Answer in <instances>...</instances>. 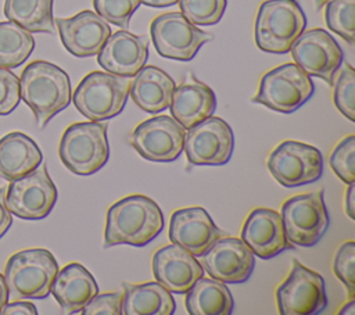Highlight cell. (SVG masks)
<instances>
[{
    "label": "cell",
    "mask_w": 355,
    "mask_h": 315,
    "mask_svg": "<svg viewBox=\"0 0 355 315\" xmlns=\"http://www.w3.org/2000/svg\"><path fill=\"white\" fill-rule=\"evenodd\" d=\"M125 315H172L176 303L169 290L158 282L147 283H122Z\"/></svg>",
    "instance_id": "cell-26"
},
{
    "label": "cell",
    "mask_w": 355,
    "mask_h": 315,
    "mask_svg": "<svg viewBox=\"0 0 355 315\" xmlns=\"http://www.w3.org/2000/svg\"><path fill=\"white\" fill-rule=\"evenodd\" d=\"M184 294L190 315H230L234 308L226 283L214 278H200Z\"/></svg>",
    "instance_id": "cell-27"
},
{
    "label": "cell",
    "mask_w": 355,
    "mask_h": 315,
    "mask_svg": "<svg viewBox=\"0 0 355 315\" xmlns=\"http://www.w3.org/2000/svg\"><path fill=\"white\" fill-rule=\"evenodd\" d=\"M140 3L148 6V7H155V8H164V7H171L178 3V0H140Z\"/></svg>",
    "instance_id": "cell-42"
},
{
    "label": "cell",
    "mask_w": 355,
    "mask_h": 315,
    "mask_svg": "<svg viewBox=\"0 0 355 315\" xmlns=\"http://www.w3.org/2000/svg\"><path fill=\"white\" fill-rule=\"evenodd\" d=\"M6 18L31 33H54L53 0H6Z\"/></svg>",
    "instance_id": "cell-28"
},
{
    "label": "cell",
    "mask_w": 355,
    "mask_h": 315,
    "mask_svg": "<svg viewBox=\"0 0 355 315\" xmlns=\"http://www.w3.org/2000/svg\"><path fill=\"white\" fill-rule=\"evenodd\" d=\"M276 303L282 315H315L327 305L324 279L318 272L293 259L284 282L276 289Z\"/></svg>",
    "instance_id": "cell-11"
},
{
    "label": "cell",
    "mask_w": 355,
    "mask_h": 315,
    "mask_svg": "<svg viewBox=\"0 0 355 315\" xmlns=\"http://www.w3.org/2000/svg\"><path fill=\"white\" fill-rule=\"evenodd\" d=\"M148 60V39L133 35L126 29L116 31L108 36L97 53V62L110 74L132 78Z\"/></svg>",
    "instance_id": "cell-18"
},
{
    "label": "cell",
    "mask_w": 355,
    "mask_h": 315,
    "mask_svg": "<svg viewBox=\"0 0 355 315\" xmlns=\"http://www.w3.org/2000/svg\"><path fill=\"white\" fill-rule=\"evenodd\" d=\"M355 136L349 135L333 148L329 164L334 173L347 185L355 182Z\"/></svg>",
    "instance_id": "cell-33"
},
{
    "label": "cell",
    "mask_w": 355,
    "mask_h": 315,
    "mask_svg": "<svg viewBox=\"0 0 355 315\" xmlns=\"http://www.w3.org/2000/svg\"><path fill=\"white\" fill-rule=\"evenodd\" d=\"M354 307H355L354 298H349V301L338 311V314H340V315H343V314H349V315H352V314H354Z\"/></svg>",
    "instance_id": "cell-43"
},
{
    "label": "cell",
    "mask_w": 355,
    "mask_h": 315,
    "mask_svg": "<svg viewBox=\"0 0 355 315\" xmlns=\"http://www.w3.org/2000/svg\"><path fill=\"white\" fill-rule=\"evenodd\" d=\"M164 229L159 205L144 194H130L107 211L104 247L129 244L141 247L153 241Z\"/></svg>",
    "instance_id": "cell-1"
},
{
    "label": "cell",
    "mask_w": 355,
    "mask_h": 315,
    "mask_svg": "<svg viewBox=\"0 0 355 315\" xmlns=\"http://www.w3.org/2000/svg\"><path fill=\"white\" fill-rule=\"evenodd\" d=\"M180 12L194 25H215L226 10V0H178Z\"/></svg>",
    "instance_id": "cell-31"
},
{
    "label": "cell",
    "mask_w": 355,
    "mask_h": 315,
    "mask_svg": "<svg viewBox=\"0 0 355 315\" xmlns=\"http://www.w3.org/2000/svg\"><path fill=\"white\" fill-rule=\"evenodd\" d=\"M216 108V97L214 90L200 82L191 72L186 75L183 82L173 89L171 100V114L184 129L211 117Z\"/></svg>",
    "instance_id": "cell-22"
},
{
    "label": "cell",
    "mask_w": 355,
    "mask_h": 315,
    "mask_svg": "<svg viewBox=\"0 0 355 315\" xmlns=\"http://www.w3.org/2000/svg\"><path fill=\"white\" fill-rule=\"evenodd\" d=\"M151 39L161 57L190 61L212 35L191 24L182 12H165L153 19Z\"/></svg>",
    "instance_id": "cell-10"
},
{
    "label": "cell",
    "mask_w": 355,
    "mask_h": 315,
    "mask_svg": "<svg viewBox=\"0 0 355 315\" xmlns=\"http://www.w3.org/2000/svg\"><path fill=\"white\" fill-rule=\"evenodd\" d=\"M175 86L173 79L165 71L144 65L129 82V94L139 108L157 114L169 108Z\"/></svg>",
    "instance_id": "cell-24"
},
{
    "label": "cell",
    "mask_w": 355,
    "mask_h": 315,
    "mask_svg": "<svg viewBox=\"0 0 355 315\" xmlns=\"http://www.w3.org/2000/svg\"><path fill=\"white\" fill-rule=\"evenodd\" d=\"M333 269L336 276L344 283L348 297L355 296V241H344L336 251Z\"/></svg>",
    "instance_id": "cell-35"
},
{
    "label": "cell",
    "mask_w": 355,
    "mask_h": 315,
    "mask_svg": "<svg viewBox=\"0 0 355 315\" xmlns=\"http://www.w3.org/2000/svg\"><path fill=\"white\" fill-rule=\"evenodd\" d=\"M0 314L3 315H17V314H24V315H36L37 309L35 307V304H32L31 301H22V300H15L14 303H7Z\"/></svg>",
    "instance_id": "cell-38"
},
{
    "label": "cell",
    "mask_w": 355,
    "mask_h": 315,
    "mask_svg": "<svg viewBox=\"0 0 355 315\" xmlns=\"http://www.w3.org/2000/svg\"><path fill=\"white\" fill-rule=\"evenodd\" d=\"M327 1H329V0H315V6H316L318 10H320Z\"/></svg>",
    "instance_id": "cell-44"
},
{
    "label": "cell",
    "mask_w": 355,
    "mask_h": 315,
    "mask_svg": "<svg viewBox=\"0 0 355 315\" xmlns=\"http://www.w3.org/2000/svg\"><path fill=\"white\" fill-rule=\"evenodd\" d=\"M291 56L294 62L309 76H318L333 85L340 69L344 53L337 40L324 29L313 28L302 32L293 43Z\"/></svg>",
    "instance_id": "cell-15"
},
{
    "label": "cell",
    "mask_w": 355,
    "mask_h": 315,
    "mask_svg": "<svg viewBox=\"0 0 355 315\" xmlns=\"http://www.w3.org/2000/svg\"><path fill=\"white\" fill-rule=\"evenodd\" d=\"M183 150L191 165H225L234 150L233 130L225 119L211 115L187 129Z\"/></svg>",
    "instance_id": "cell-13"
},
{
    "label": "cell",
    "mask_w": 355,
    "mask_h": 315,
    "mask_svg": "<svg viewBox=\"0 0 355 315\" xmlns=\"http://www.w3.org/2000/svg\"><path fill=\"white\" fill-rule=\"evenodd\" d=\"M58 154L72 173L80 176L96 173L110 158L107 125L97 121L69 125L61 136Z\"/></svg>",
    "instance_id": "cell-5"
},
{
    "label": "cell",
    "mask_w": 355,
    "mask_h": 315,
    "mask_svg": "<svg viewBox=\"0 0 355 315\" xmlns=\"http://www.w3.org/2000/svg\"><path fill=\"white\" fill-rule=\"evenodd\" d=\"M153 273L155 280L171 293L184 294L202 278L204 269L191 253L172 243L154 253Z\"/></svg>",
    "instance_id": "cell-21"
},
{
    "label": "cell",
    "mask_w": 355,
    "mask_h": 315,
    "mask_svg": "<svg viewBox=\"0 0 355 315\" xmlns=\"http://www.w3.org/2000/svg\"><path fill=\"white\" fill-rule=\"evenodd\" d=\"M57 196V187L46 165H39L28 175L11 180L6 191V203L12 215L26 221H39L51 212Z\"/></svg>",
    "instance_id": "cell-12"
},
{
    "label": "cell",
    "mask_w": 355,
    "mask_h": 315,
    "mask_svg": "<svg viewBox=\"0 0 355 315\" xmlns=\"http://www.w3.org/2000/svg\"><path fill=\"white\" fill-rule=\"evenodd\" d=\"M200 257L202 269L226 284L244 283L255 266L254 253L237 237L216 239Z\"/></svg>",
    "instance_id": "cell-16"
},
{
    "label": "cell",
    "mask_w": 355,
    "mask_h": 315,
    "mask_svg": "<svg viewBox=\"0 0 355 315\" xmlns=\"http://www.w3.org/2000/svg\"><path fill=\"white\" fill-rule=\"evenodd\" d=\"M140 4V0H93L96 12L122 29L129 28L130 18Z\"/></svg>",
    "instance_id": "cell-34"
},
{
    "label": "cell",
    "mask_w": 355,
    "mask_h": 315,
    "mask_svg": "<svg viewBox=\"0 0 355 315\" xmlns=\"http://www.w3.org/2000/svg\"><path fill=\"white\" fill-rule=\"evenodd\" d=\"M340 72L334 76L333 100L337 110L351 122L355 121V71L349 64L340 67Z\"/></svg>",
    "instance_id": "cell-32"
},
{
    "label": "cell",
    "mask_w": 355,
    "mask_h": 315,
    "mask_svg": "<svg viewBox=\"0 0 355 315\" xmlns=\"http://www.w3.org/2000/svg\"><path fill=\"white\" fill-rule=\"evenodd\" d=\"M315 92L311 76L297 64H283L266 72L259 83L254 103L269 110L290 114L301 108Z\"/></svg>",
    "instance_id": "cell-7"
},
{
    "label": "cell",
    "mask_w": 355,
    "mask_h": 315,
    "mask_svg": "<svg viewBox=\"0 0 355 315\" xmlns=\"http://www.w3.org/2000/svg\"><path fill=\"white\" fill-rule=\"evenodd\" d=\"M280 216L286 237L293 246H315L330 225L323 190L287 198L282 205Z\"/></svg>",
    "instance_id": "cell-8"
},
{
    "label": "cell",
    "mask_w": 355,
    "mask_h": 315,
    "mask_svg": "<svg viewBox=\"0 0 355 315\" xmlns=\"http://www.w3.org/2000/svg\"><path fill=\"white\" fill-rule=\"evenodd\" d=\"M355 182L348 185L347 193H345V212L349 216V219H355Z\"/></svg>",
    "instance_id": "cell-40"
},
{
    "label": "cell",
    "mask_w": 355,
    "mask_h": 315,
    "mask_svg": "<svg viewBox=\"0 0 355 315\" xmlns=\"http://www.w3.org/2000/svg\"><path fill=\"white\" fill-rule=\"evenodd\" d=\"M241 240L254 255L269 259L294 246L287 240L282 216L277 211L259 207L252 210L244 221Z\"/></svg>",
    "instance_id": "cell-20"
},
{
    "label": "cell",
    "mask_w": 355,
    "mask_h": 315,
    "mask_svg": "<svg viewBox=\"0 0 355 315\" xmlns=\"http://www.w3.org/2000/svg\"><path fill=\"white\" fill-rule=\"evenodd\" d=\"M324 10L326 25L348 44L355 42V0H329Z\"/></svg>",
    "instance_id": "cell-30"
},
{
    "label": "cell",
    "mask_w": 355,
    "mask_h": 315,
    "mask_svg": "<svg viewBox=\"0 0 355 315\" xmlns=\"http://www.w3.org/2000/svg\"><path fill=\"white\" fill-rule=\"evenodd\" d=\"M50 291L65 314H76L98 293V286L82 264L71 262L57 272Z\"/></svg>",
    "instance_id": "cell-23"
},
{
    "label": "cell",
    "mask_w": 355,
    "mask_h": 315,
    "mask_svg": "<svg viewBox=\"0 0 355 315\" xmlns=\"http://www.w3.org/2000/svg\"><path fill=\"white\" fill-rule=\"evenodd\" d=\"M21 101L19 78L8 68L0 67V115L12 112Z\"/></svg>",
    "instance_id": "cell-36"
},
{
    "label": "cell",
    "mask_w": 355,
    "mask_h": 315,
    "mask_svg": "<svg viewBox=\"0 0 355 315\" xmlns=\"http://www.w3.org/2000/svg\"><path fill=\"white\" fill-rule=\"evenodd\" d=\"M305 26L306 17L297 0H266L255 18V43L262 51L286 54Z\"/></svg>",
    "instance_id": "cell-4"
},
{
    "label": "cell",
    "mask_w": 355,
    "mask_h": 315,
    "mask_svg": "<svg viewBox=\"0 0 355 315\" xmlns=\"http://www.w3.org/2000/svg\"><path fill=\"white\" fill-rule=\"evenodd\" d=\"M33 49L31 32L11 21H0V67L10 69L22 65Z\"/></svg>",
    "instance_id": "cell-29"
},
{
    "label": "cell",
    "mask_w": 355,
    "mask_h": 315,
    "mask_svg": "<svg viewBox=\"0 0 355 315\" xmlns=\"http://www.w3.org/2000/svg\"><path fill=\"white\" fill-rule=\"evenodd\" d=\"M268 169L275 180L284 187H298L322 178V153L306 143L284 140L269 154Z\"/></svg>",
    "instance_id": "cell-9"
},
{
    "label": "cell",
    "mask_w": 355,
    "mask_h": 315,
    "mask_svg": "<svg viewBox=\"0 0 355 315\" xmlns=\"http://www.w3.org/2000/svg\"><path fill=\"white\" fill-rule=\"evenodd\" d=\"M21 99L32 110L39 128L65 110L71 100V80L58 65L36 60L28 64L19 78Z\"/></svg>",
    "instance_id": "cell-2"
},
{
    "label": "cell",
    "mask_w": 355,
    "mask_h": 315,
    "mask_svg": "<svg viewBox=\"0 0 355 315\" xmlns=\"http://www.w3.org/2000/svg\"><path fill=\"white\" fill-rule=\"evenodd\" d=\"M43 154L36 142L22 132H10L0 139V175L14 180L36 169Z\"/></svg>",
    "instance_id": "cell-25"
},
{
    "label": "cell",
    "mask_w": 355,
    "mask_h": 315,
    "mask_svg": "<svg viewBox=\"0 0 355 315\" xmlns=\"http://www.w3.org/2000/svg\"><path fill=\"white\" fill-rule=\"evenodd\" d=\"M8 287H7V283H6V279H4V275L0 273V311L1 308L8 303Z\"/></svg>",
    "instance_id": "cell-41"
},
{
    "label": "cell",
    "mask_w": 355,
    "mask_h": 315,
    "mask_svg": "<svg viewBox=\"0 0 355 315\" xmlns=\"http://www.w3.org/2000/svg\"><path fill=\"white\" fill-rule=\"evenodd\" d=\"M129 97L128 78L93 71L76 86L72 100L78 111L90 121H107L122 112Z\"/></svg>",
    "instance_id": "cell-6"
},
{
    "label": "cell",
    "mask_w": 355,
    "mask_h": 315,
    "mask_svg": "<svg viewBox=\"0 0 355 315\" xmlns=\"http://www.w3.org/2000/svg\"><path fill=\"white\" fill-rule=\"evenodd\" d=\"M62 46L75 57L96 56L108 36L111 28L97 12L83 10L69 18H55Z\"/></svg>",
    "instance_id": "cell-17"
},
{
    "label": "cell",
    "mask_w": 355,
    "mask_h": 315,
    "mask_svg": "<svg viewBox=\"0 0 355 315\" xmlns=\"http://www.w3.org/2000/svg\"><path fill=\"white\" fill-rule=\"evenodd\" d=\"M123 294L118 291L96 294L80 311L83 315H122Z\"/></svg>",
    "instance_id": "cell-37"
},
{
    "label": "cell",
    "mask_w": 355,
    "mask_h": 315,
    "mask_svg": "<svg viewBox=\"0 0 355 315\" xmlns=\"http://www.w3.org/2000/svg\"><path fill=\"white\" fill-rule=\"evenodd\" d=\"M58 262L46 248H28L12 254L4 268L8 296L14 300H42L50 294Z\"/></svg>",
    "instance_id": "cell-3"
},
{
    "label": "cell",
    "mask_w": 355,
    "mask_h": 315,
    "mask_svg": "<svg viewBox=\"0 0 355 315\" xmlns=\"http://www.w3.org/2000/svg\"><path fill=\"white\" fill-rule=\"evenodd\" d=\"M225 236L202 207L176 210L169 221V240L200 257L216 239Z\"/></svg>",
    "instance_id": "cell-19"
},
{
    "label": "cell",
    "mask_w": 355,
    "mask_h": 315,
    "mask_svg": "<svg viewBox=\"0 0 355 315\" xmlns=\"http://www.w3.org/2000/svg\"><path fill=\"white\" fill-rule=\"evenodd\" d=\"M12 223V214L6 203V189H0V239L7 233Z\"/></svg>",
    "instance_id": "cell-39"
},
{
    "label": "cell",
    "mask_w": 355,
    "mask_h": 315,
    "mask_svg": "<svg viewBox=\"0 0 355 315\" xmlns=\"http://www.w3.org/2000/svg\"><path fill=\"white\" fill-rule=\"evenodd\" d=\"M186 129L169 115H157L139 124L130 144L140 157L153 162H172L183 151Z\"/></svg>",
    "instance_id": "cell-14"
}]
</instances>
